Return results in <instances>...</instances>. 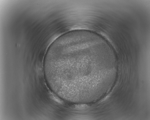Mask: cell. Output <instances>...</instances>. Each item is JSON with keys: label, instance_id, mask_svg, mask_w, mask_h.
I'll use <instances>...</instances> for the list:
<instances>
[{"label": "cell", "instance_id": "1", "mask_svg": "<svg viewBox=\"0 0 150 120\" xmlns=\"http://www.w3.org/2000/svg\"><path fill=\"white\" fill-rule=\"evenodd\" d=\"M96 53L92 48L83 44L71 45L53 52L58 77L65 88L84 86L88 76L87 68L97 56L91 60L90 58Z\"/></svg>", "mask_w": 150, "mask_h": 120}]
</instances>
